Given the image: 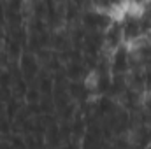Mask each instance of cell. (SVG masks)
Listing matches in <instances>:
<instances>
[{
    "label": "cell",
    "mask_w": 151,
    "mask_h": 149,
    "mask_svg": "<svg viewBox=\"0 0 151 149\" xmlns=\"http://www.w3.org/2000/svg\"><path fill=\"white\" fill-rule=\"evenodd\" d=\"M81 23L86 30H106L113 19L107 12H99V11H84L81 16Z\"/></svg>",
    "instance_id": "1"
},
{
    "label": "cell",
    "mask_w": 151,
    "mask_h": 149,
    "mask_svg": "<svg viewBox=\"0 0 151 149\" xmlns=\"http://www.w3.org/2000/svg\"><path fill=\"white\" fill-rule=\"evenodd\" d=\"M121 30H123V40L127 42H134V40H139L142 37V32H141V18L132 14V12H127L125 18L121 19Z\"/></svg>",
    "instance_id": "2"
},
{
    "label": "cell",
    "mask_w": 151,
    "mask_h": 149,
    "mask_svg": "<svg viewBox=\"0 0 151 149\" xmlns=\"http://www.w3.org/2000/svg\"><path fill=\"white\" fill-rule=\"evenodd\" d=\"M128 56H130V51L125 46H118L114 49L113 60H111V74H128L130 70Z\"/></svg>",
    "instance_id": "3"
},
{
    "label": "cell",
    "mask_w": 151,
    "mask_h": 149,
    "mask_svg": "<svg viewBox=\"0 0 151 149\" xmlns=\"http://www.w3.org/2000/svg\"><path fill=\"white\" fill-rule=\"evenodd\" d=\"M104 37H106V44L109 47L116 49L118 46H121L123 42V30H121V21H113L106 30H104Z\"/></svg>",
    "instance_id": "4"
},
{
    "label": "cell",
    "mask_w": 151,
    "mask_h": 149,
    "mask_svg": "<svg viewBox=\"0 0 151 149\" xmlns=\"http://www.w3.org/2000/svg\"><path fill=\"white\" fill-rule=\"evenodd\" d=\"M37 62H35V58H34V54H28V53H25L23 54V67H21V70H23V74L27 79H32L34 75H37Z\"/></svg>",
    "instance_id": "5"
},
{
    "label": "cell",
    "mask_w": 151,
    "mask_h": 149,
    "mask_svg": "<svg viewBox=\"0 0 151 149\" xmlns=\"http://www.w3.org/2000/svg\"><path fill=\"white\" fill-rule=\"evenodd\" d=\"M111 72L107 74H97V82H95V91L99 95H109L111 90Z\"/></svg>",
    "instance_id": "6"
},
{
    "label": "cell",
    "mask_w": 151,
    "mask_h": 149,
    "mask_svg": "<svg viewBox=\"0 0 151 149\" xmlns=\"http://www.w3.org/2000/svg\"><path fill=\"white\" fill-rule=\"evenodd\" d=\"M142 77H144V91L151 93V69H144L142 70Z\"/></svg>",
    "instance_id": "7"
},
{
    "label": "cell",
    "mask_w": 151,
    "mask_h": 149,
    "mask_svg": "<svg viewBox=\"0 0 151 149\" xmlns=\"http://www.w3.org/2000/svg\"><path fill=\"white\" fill-rule=\"evenodd\" d=\"M150 148H151V144H150Z\"/></svg>",
    "instance_id": "8"
}]
</instances>
